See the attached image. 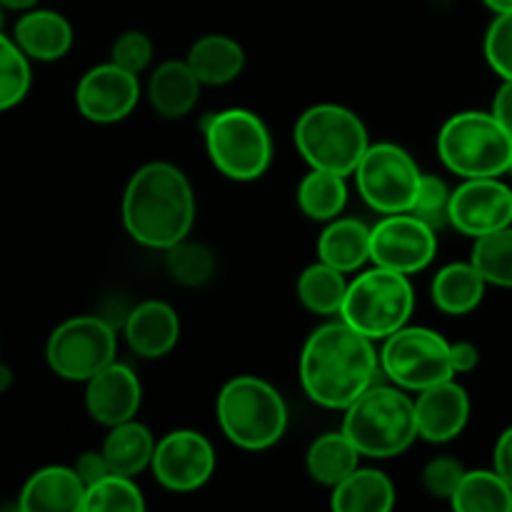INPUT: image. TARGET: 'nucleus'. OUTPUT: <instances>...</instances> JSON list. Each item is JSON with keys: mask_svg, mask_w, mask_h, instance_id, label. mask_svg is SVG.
<instances>
[{"mask_svg": "<svg viewBox=\"0 0 512 512\" xmlns=\"http://www.w3.org/2000/svg\"><path fill=\"white\" fill-rule=\"evenodd\" d=\"M380 353L368 335L343 318L320 325L300 353V383L313 403L345 410L375 383Z\"/></svg>", "mask_w": 512, "mask_h": 512, "instance_id": "obj_1", "label": "nucleus"}, {"mask_svg": "<svg viewBox=\"0 0 512 512\" xmlns=\"http://www.w3.org/2000/svg\"><path fill=\"white\" fill-rule=\"evenodd\" d=\"M195 223V193L180 168L165 160L143 165L123 193V225L135 243L153 250L188 238Z\"/></svg>", "mask_w": 512, "mask_h": 512, "instance_id": "obj_2", "label": "nucleus"}, {"mask_svg": "<svg viewBox=\"0 0 512 512\" xmlns=\"http://www.w3.org/2000/svg\"><path fill=\"white\" fill-rule=\"evenodd\" d=\"M343 433L348 435L365 458H395L403 455L418 435L415 400L403 388L370 385L358 400L345 408Z\"/></svg>", "mask_w": 512, "mask_h": 512, "instance_id": "obj_3", "label": "nucleus"}, {"mask_svg": "<svg viewBox=\"0 0 512 512\" xmlns=\"http://www.w3.org/2000/svg\"><path fill=\"white\" fill-rule=\"evenodd\" d=\"M220 430L233 445L243 450H268L288 428V405L278 388L255 375H238L228 380L215 403Z\"/></svg>", "mask_w": 512, "mask_h": 512, "instance_id": "obj_4", "label": "nucleus"}, {"mask_svg": "<svg viewBox=\"0 0 512 512\" xmlns=\"http://www.w3.org/2000/svg\"><path fill=\"white\" fill-rule=\"evenodd\" d=\"M438 155L460 178H500L512 163V135L485 110H463L445 120Z\"/></svg>", "mask_w": 512, "mask_h": 512, "instance_id": "obj_5", "label": "nucleus"}, {"mask_svg": "<svg viewBox=\"0 0 512 512\" xmlns=\"http://www.w3.org/2000/svg\"><path fill=\"white\" fill-rule=\"evenodd\" d=\"M295 145L310 168L353 175L370 148L368 128L345 105L320 103L305 110L295 123Z\"/></svg>", "mask_w": 512, "mask_h": 512, "instance_id": "obj_6", "label": "nucleus"}, {"mask_svg": "<svg viewBox=\"0 0 512 512\" xmlns=\"http://www.w3.org/2000/svg\"><path fill=\"white\" fill-rule=\"evenodd\" d=\"M203 133L210 160L225 178L250 183L273 163L270 130L253 110L228 108L213 113L205 120Z\"/></svg>", "mask_w": 512, "mask_h": 512, "instance_id": "obj_7", "label": "nucleus"}, {"mask_svg": "<svg viewBox=\"0 0 512 512\" xmlns=\"http://www.w3.org/2000/svg\"><path fill=\"white\" fill-rule=\"evenodd\" d=\"M413 308L415 293L410 275L375 265L348 283L340 318L370 340H385L408 325Z\"/></svg>", "mask_w": 512, "mask_h": 512, "instance_id": "obj_8", "label": "nucleus"}, {"mask_svg": "<svg viewBox=\"0 0 512 512\" xmlns=\"http://www.w3.org/2000/svg\"><path fill=\"white\" fill-rule=\"evenodd\" d=\"M380 370L398 388L413 393L455 378L448 340L430 328H408V325L385 338L380 350Z\"/></svg>", "mask_w": 512, "mask_h": 512, "instance_id": "obj_9", "label": "nucleus"}, {"mask_svg": "<svg viewBox=\"0 0 512 512\" xmlns=\"http://www.w3.org/2000/svg\"><path fill=\"white\" fill-rule=\"evenodd\" d=\"M115 330L98 315H78L50 333L45 360L58 378L88 383L115 360Z\"/></svg>", "mask_w": 512, "mask_h": 512, "instance_id": "obj_10", "label": "nucleus"}, {"mask_svg": "<svg viewBox=\"0 0 512 512\" xmlns=\"http://www.w3.org/2000/svg\"><path fill=\"white\" fill-rule=\"evenodd\" d=\"M355 180L370 208L383 215H393L410 213L418 198L423 173L405 148L395 143H375L365 150L355 170Z\"/></svg>", "mask_w": 512, "mask_h": 512, "instance_id": "obj_11", "label": "nucleus"}, {"mask_svg": "<svg viewBox=\"0 0 512 512\" xmlns=\"http://www.w3.org/2000/svg\"><path fill=\"white\" fill-rule=\"evenodd\" d=\"M438 253V233L413 213L385 215L370 228V260L380 268L413 275L428 268Z\"/></svg>", "mask_w": 512, "mask_h": 512, "instance_id": "obj_12", "label": "nucleus"}, {"mask_svg": "<svg viewBox=\"0 0 512 512\" xmlns=\"http://www.w3.org/2000/svg\"><path fill=\"white\" fill-rule=\"evenodd\" d=\"M150 470L170 493H193L213 478L215 450L198 430H173L155 445Z\"/></svg>", "mask_w": 512, "mask_h": 512, "instance_id": "obj_13", "label": "nucleus"}, {"mask_svg": "<svg viewBox=\"0 0 512 512\" xmlns=\"http://www.w3.org/2000/svg\"><path fill=\"white\" fill-rule=\"evenodd\" d=\"M450 225L468 238H483L512 225V190L500 178H468L450 200Z\"/></svg>", "mask_w": 512, "mask_h": 512, "instance_id": "obj_14", "label": "nucleus"}, {"mask_svg": "<svg viewBox=\"0 0 512 512\" xmlns=\"http://www.w3.org/2000/svg\"><path fill=\"white\" fill-rule=\"evenodd\" d=\"M140 100L138 75L120 68L113 60L95 65L75 88V105L90 123H118L128 118Z\"/></svg>", "mask_w": 512, "mask_h": 512, "instance_id": "obj_15", "label": "nucleus"}, {"mask_svg": "<svg viewBox=\"0 0 512 512\" xmlns=\"http://www.w3.org/2000/svg\"><path fill=\"white\" fill-rule=\"evenodd\" d=\"M143 403V385L130 365L113 363L88 380L85 388V410L95 423L113 428V425L133 420Z\"/></svg>", "mask_w": 512, "mask_h": 512, "instance_id": "obj_16", "label": "nucleus"}, {"mask_svg": "<svg viewBox=\"0 0 512 512\" xmlns=\"http://www.w3.org/2000/svg\"><path fill=\"white\" fill-rule=\"evenodd\" d=\"M418 435L428 443H450L470 420V398L453 378L420 390L415 400Z\"/></svg>", "mask_w": 512, "mask_h": 512, "instance_id": "obj_17", "label": "nucleus"}, {"mask_svg": "<svg viewBox=\"0 0 512 512\" xmlns=\"http://www.w3.org/2000/svg\"><path fill=\"white\" fill-rule=\"evenodd\" d=\"M180 318L165 300H145L125 320V340L140 358H163L178 345Z\"/></svg>", "mask_w": 512, "mask_h": 512, "instance_id": "obj_18", "label": "nucleus"}, {"mask_svg": "<svg viewBox=\"0 0 512 512\" xmlns=\"http://www.w3.org/2000/svg\"><path fill=\"white\" fill-rule=\"evenodd\" d=\"M13 40L30 60L53 63L73 48V25L58 10L30 8L15 20Z\"/></svg>", "mask_w": 512, "mask_h": 512, "instance_id": "obj_19", "label": "nucleus"}, {"mask_svg": "<svg viewBox=\"0 0 512 512\" xmlns=\"http://www.w3.org/2000/svg\"><path fill=\"white\" fill-rule=\"evenodd\" d=\"M85 485L75 468L48 465L28 478L20 490L18 508L23 512H83Z\"/></svg>", "mask_w": 512, "mask_h": 512, "instance_id": "obj_20", "label": "nucleus"}, {"mask_svg": "<svg viewBox=\"0 0 512 512\" xmlns=\"http://www.w3.org/2000/svg\"><path fill=\"white\" fill-rule=\"evenodd\" d=\"M200 88H203V83L193 73L188 60H165L150 75L148 98L150 105L158 110V115L178 120L193 113L200 100Z\"/></svg>", "mask_w": 512, "mask_h": 512, "instance_id": "obj_21", "label": "nucleus"}, {"mask_svg": "<svg viewBox=\"0 0 512 512\" xmlns=\"http://www.w3.org/2000/svg\"><path fill=\"white\" fill-rule=\"evenodd\" d=\"M488 280L483 278L473 260L468 263H450L435 273L430 295L438 310L445 315H468L483 303Z\"/></svg>", "mask_w": 512, "mask_h": 512, "instance_id": "obj_22", "label": "nucleus"}, {"mask_svg": "<svg viewBox=\"0 0 512 512\" xmlns=\"http://www.w3.org/2000/svg\"><path fill=\"white\" fill-rule=\"evenodd\" d=\"M188 65L203 85H225L245 68V50L228 35H203L188 50Z\"/></svg>", "mask_w": 512, "mask_h": 512, "instance_id": "obj_23", "label": "nucleus"}, {"mask_svg": "<svg viewBox=\"0 0 512 512\" xmlns=\"http://www.w3.org/2000/svg\"><path fill=\"white\" fill-rule=\"evenodd\" d=\"M155 438L138 420H125L113 425L103 443V455L110 465V473L138 478L145 468H150L155 455Z\"/></svg>", "mask_w": 512, "mask_h": 512, "instance_id": "obj_24", "label": "nucleus"}, {"mask_svg": "<svg viewBox=\"0 0 512 512\" xmlns=\"http://www.w3.org/2000/svg\"><path fill=\"white\" fill-rule=\"evenodd\" d=\"M395 505V485L375 468H358L330 495L335 512H388Z\"/></svg>", "mask_w": 512, "mask_h": 512, "instance_id": "obj_25", "label": "nucleus"}, {"mask_svg": "<svg viewBox=\"0 0 512 512\" xmlns=\"http://www.w3.org/2000/svg\"><path fill=\"white\" fill-rule=\"evenodd\" d=\"M318 255L340 273H353L370 260V228L363 220L335 218L320 233Z\"/></svg>", "mask_w": 512, "mask_h": 512, "instance_id": "obj_26", "label": "nucleus"}, {"mask_svg": "<svg viewBox=\"0 0 512 512\" xmlns=\"http://www.w3.org/2000/svg\"><path fill=\"white\" fill-rule=\"evenodd\" d=\"M360 450L355 448L353 440L340 430V433H325L315 438L308 448V473L315 483L335 488L343 483L350 473L358 470Z\"/></svg>", "mask_w": 512, "mask_h": 512, "instance_id": "obj_27", "label": "nucleus"}, {"mask_svg": "<svg viewBox=\"0 0 512 512\" xmlns=\"http://www.w3.org/2000/svg\"><path fill=\"white\" fill-rule=\"evenodd\" d=\"M345 203H348V185H345V175L313 168L303 180H300L298 205L310 220L330 223V220L340 218Z\"/></svg>", "mask_w": 512, "mask_h": 512, "instance_id": "obj_28", "label": "nucleus"}, {"mask_svg": "<svg viewBox=\"0 0 512 512\" xmlns=\"http://www.w3.org/2000/svg\"><path fill=\"white\" fill-rule=\"evenodd\" d=\"M448 503L458 512H512V488L495 470H468Z\"/></svg>", "mask_w": 512, "mask_h": 512, "instance_id": "obj_29", "label": "nucleus"}, {"mask_svg": "<svg viewBox=\"0 0 512 512\" xmlns=\"http://www.w3.org/2000/svg\"><path fill=\"white\" fill-rule=\"evenodd\" d=\"M345 293H348V283H345V273H340L333 265L318 263L308 265L298 278V298L310 313L315 315H340L345 303Z\"/></svg>", "mask_w": 512, "mask_h": 512, "instance_id": "obj_30", "label": "nucleus"}, {"mask_svg": "<svg viewBox=\"0 0 512 512\" xmlns=\"http://www.w3.org/2000/svg\"><path fill=\"white\" fill-rule=\"evenodd\" d=\"M470 260L483 273L488 285L512 288V225L475 238Z\"/></svg>", "mask_w": 512, "mask_h": 512, "instance_id": "obj_31", "label": "nucleus"}, {"mask_svg": "<svg viewBox=\"0 0 512 512\" xmlns=\"http://www.w3.org/2000/svg\"><path fill=\"white\" fill-rule=\"evenodd\" d=\"M33 73H30V58L18 48L13 38L0 30V113L23 103L30 93Z\"/></svg>", "mask_w": 512, "mask_h": 512, "instance_id": "obj_32", "label": "nucleus"}, {"mask_svg": "<svg viewBox=\"0 0 512 512\" xmlns=\"http://www.w3.org/2000/svg\"><path fill=\"white\" fill-rule=\"evenodd\" d=\"M145 498L133 478L110 473L85 490L83 512H143Z\"/></svg>", "mask_w": 512, "mask_h": 512, "instance_id": "obj_33", "label": "nucleus"}, {"mask_svg": "<svg viewBox=\"0 0 512 512\" xmlns=\"http://www.w3.org/2000/svg\"><path fill=\"white\" fill-rule=\"evenodd\" d=\"M165 268L173 275L175 283L188 285V288H198V285L208 283V280L213 278L215 258L205 245L190 243V240L185 238L165 250Z\"/></svg>", "mask_w": 512, "mask_h": 512, "instance_id": "obj_34", "label": "nucleus"}, {"mask_svg": "<svg viewBox=\"0 0 512 512\" xmlns=\"http://www.w3.org/2000/svg\"><path fill=\"white\" fill-rule=\"evenodd\" d=\"M450 200H453V190L445 185V180H440L438 175L423 173L418 198H415L410 213L438 233L450 225Z\"/></svg>", "mask_w": 512, "mask_h": 512, "instance_id": "obj_35", "label": "nucleus"}, {"mask_svg": "<svg viewBox=\"0 0 512 512\" xmlns=\"http://www.w3.org/2000/svg\"><path fill=\"white\" fill-rule=\"evenodd\" d=\"M485 58L503 80H512V10L498 13L485 35Z\"/></svg>", "mask_w": 512, "mask_h": 512, "instance_id": "obj_36", "label": "nucleus"}, {"mask_svg": "<svg viewBox=\"0 0 512 512\" xmlns=\"http://www.w3.org/2000/svg\"><path fill=\"white\" fill-rule=\"evenodd\" d=\"M468 470L463 468V463L455 458H433L428 465L423 468V488L428 490V495L440 500H450L453 493L458 490L460 480L465 478Z\"/></svg>", "mask_w": 512, "mask_h": 512, "instance_id": "obj_37", "label": "nucleus"}, {"mask_svg": "<svg viewBox=\"0 0 512 512\" xmlns=\"http://www.w3.org/2000/svg\"><path fill=\"white\" fill-rule=\"evenodd\" d=\"M110 60L120 68L130 70V73H143L153 60V40L140 30H128L120 35L110 50Z\"/></svg>", "mask_w": 512, "mask_h": 512, "instance_id": "obj_38", "label": "nucleus"}, {"mask_svg": "<svg viewBox=\"0 0 512 512\" xmlns=\"http://www.w3.org/2000/svg\"><path fill=\"white\" fill-rule=\"evenodd\" d=\"M73 468H75V473H78V478L83 480L85 488H90V485H95L98 480L108 478L110 475V465H108V460H105L103 450H100V453L88 450V453H83L78 460H75Z\"/></svg>", "mask_w": 512, "mask_h": 512, "instance_id": "obj_39", "label": "nucleus"}, {"mask_svg": "<svg viewBox=\"0 0 512 512\" xmlns=\"http://www.w3.org/2000/svg\"><path fill=\"white\" fill-rule=\"evenodd\" d=\"M450 360H453L455 375L460 373H473L480 363V350L478 345L460 340V343H450Z\"/></svg>", "mask_w": 512, "mask_h": 512, "instance_id": "obj_40", "label": "nucleus"}, {"mask_svg": "<svg viewBox=\"0 0 512 512\" xmlns=\"http://www.w3.org/2000/svg\"><path fill=\"white\" fill-rule=\"evenodd\" d=\"M493 470L512 488V428L505 430L495 443Z\"/></svg>", "mask_w": 512, "mask_h": 512, "instance_id": "obj_41", "label": "nucleus"}, {"mask_svg": "<svg viewBox=\"0 0 512 512\" xmlns=\"http://www.w3.org/2000/svg\"><path fill=\"white\" fill-rule=\"evenodd\" d=\"M490 113L498 118V123L512 135V80H503L493 100V110Z\"/></svg>", "mask_w": 512, "mask_h": 512, "instance_id": "obj_42", "label": "nucleus"}, {"mask_svg": "<svg viewBox=\"0 0 512 512\" xmlns=\"http://www.w3.org/2000/svg\"><path fill=\"white\" fill-rule=\"evenodd\" d=\"M0 5H3L5 10H20V13H25V10L38 5V0H0Z\"/></svg>", "mask_w": 512, "mask_h": 512, "instance_id": "obj_43", "label": "nucleus"}, {"mask_svg": "<svg viewBox=\"0 0 512 512\" xmlns=\"http://www.w3.org/2000/svg\"><path fill=\"white\" fill-rule=\"evenodd\" d=\"M10 388H13V370L0 363V395L8 393Z\"/></svg>", "mask_w": 512, "mask_h": 512, "instance_id": "obj_44", "label": "nucleus"}, {"mask_svg": "<svg viewBox=\"0 0 512 512\" xmlns=\"http://www.w3.org/2000/svg\"><path fill=\"white\" fill-rule=\"evenodd\" d=\"M485 5H488L490 10H493L495 15L498 13H510L512 10V0H483Z\"/></svg>", "mask_w": 512, "mask_h": 512, "instance_id": "obj_45", "label": "nucleus"}, {"mask_svg": "<svg viewBox=\"0 0 512 512\" xmlns=\"http://www.w3.org/2000/svg\"><path fill=\"white\" fill-rule=\"evenodd\" d=\"M3 10L5 8H3V5H0V30H3Z\"/></svg>", "mask_w": 512, "mask_h": 512, "instance_id": "obj_46", "label": "nucleus"}, {"mask_svg": "<svg viewBox=\"0 0 512 512\" xmlns=\"http://www.w3.org/2000/svg\"><path fill=\"white\" fill-rule=\"evenodd\" d=\"M508 173H510V175H512V163H510V170H508Z\"/></svg>", "mask_w": 512, "mask_h": 512, "instance_id": "obj_47", "label": "nucleus"}]
</instances>
